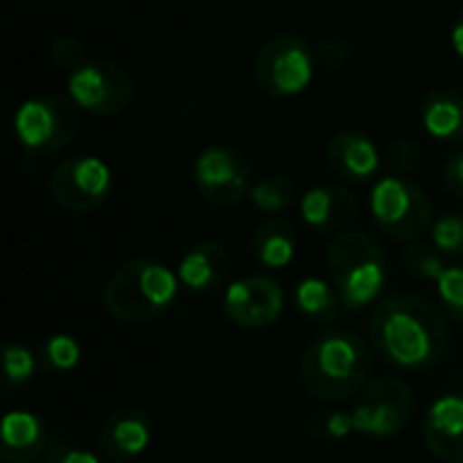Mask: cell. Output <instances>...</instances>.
<instances>
[{
    "label": "cell",
    "mask_w": 463,
    "mask_h": 463,
    "mask_svg": "<svg viewBox=\"0 0 463 463\" xmlns=\"http://www.w3.org/2000/svg\"><path fill=\"white\" fill-rule=\"evenodd\" d=\"M369 336L383 361L407 372L434 369L450 347V328L442 309L412 293H396L380 301Z\"/></svg>",
    "instance_id": "cell-1"
},
{
    "label": "cell",
    "mask_w": 463,
    "mask_h": 463,
    "mask_svg": "<svg viewBox=\"0 0 463 463\" xmlns=\"http://www.w3.org/2000/svg\"><path fill=\"white\" fill-rule=\"evenodd\" d=\"M372 355L361 336L350 331H328L317 336L301 358V385L317 402H345L369 385Z\"/></svg>",
    "instance_id": "cell-2"
},
{
    "label": "cell",
    "mask_w": 463,
    "mask_h": 463,
    "mask_svg": "<svg viewBox=\"0 0 463 463\" xmlns=\"http://www.w3.org/2000/svg\"><path fill=\"white\" fill-rule=\"evenodd\" d=\"M179 277L160 260L133 258L125 260L103 285V309L109 317L138 326L171 309L179 296Z\"/></svg>",
    "instance_id": "cell-3"
},
{
    "label": "cell",
    "mask_w": 463,
    "mask_h": 463,
    "mask_svg": "<svg viewBox=\"0 0 463 463\" xmlns=\"http://www.w3.org/2000/svg\"><path fill=\"white\" fill-rule=\"evenodd\" d=\"M326 271L347 309L358 312L380 298L388 285V266L380 244L361 231L339 233L326 250Z\"/></svg>",
    "instance_id": "cell-4"
},
{
    "label": "cell",
    "mask_w": 463,
    "mask_h": 463,
    "mask_svg": "<svg viewBox=\"0 0 463 463\" xmlns=\"http://www.w3.org/2000/svg\"><path fill=\"white\" fill-rule=\"evenodd\" d=\"M79 106L71 95L43 92L24 100L14 117V133L24 152L35 157L65 149L79 133Z\"/></svg>",
    "instance_id": "cell-5"
},
{
    "label": "cell",
    "mask_w": 463,
    "mask_h": 463,
    "mask_svg": "<svg viewBox=\"0 0 463 463\" xmlns=\"http://www.w3.org/2000/svg\"><path fill=\"white\" fill-rule=\"evenodd\" d=\"M372 220L374 225L396 241H412L423 236L434 222L431 198L420 184L407 176H385L372 190Z\"/></svg>",
    "instance_id": "cell-6"
},
{
    "label": "cell",
    "mask_w": 463,
    "mask_h": 463,
    "mask_svg": "<svg viewBox=\"0 0 463 463\" xmlns=\"http://www.w3.org/2000/svg\"><path fill=\"white\" fill-rule=\"evenodd\" d=\"M315 52L307 38L282 33L269 38L252 62L255 84L271 98H293L312 84Z\"/></svg>",
    "instance_id": "cell-7"
},
{
    "label": "cell",
    "mask_w": 463,
    "mask_h": 463,
    "mask_svg": "<svg viewBox=\"0 0 463 463\" xmlns=\"http://www.w3.org/2000/svg\"><path fill=\"white\" fill-rule=\"evenodd\" d=\"M193 182L203 201L217 209H233L252 193V168L239 146L212 144L193 163Z\"/></svg>",
    "instance_id": "cell-8"
},
{
    "label": "cell",
    "mask_w": 463,
    "mask_h": 463,
    "mask_svg": "<svg viewBox=\"0 0 463 463\" xmlns=\"http://www.w3.org/2000/svg\"><path fill=\"white\" fill-rule=\"evenodd\" d=\"M412 407V391L402 377H377L358 393L350 415L361 437L388 439L410 423Z\"/></svg>",
    "instance_id": "cell-9"
},
{
    "label": "cell",
    "mask_w": 463,
    "mask_h": 463,
    "mask_svg": "<svg viewBox=\"0 0 463 463\" xmlns=\"http://www.w3.org/2000/svg\"><path fill=\"white\" fill-rule=\"evenodd\" d=\"M71 100L100 117L122 114L133 100V79L114 60H87L68 79Z\"/></svg>",
    "instance_id": "cell-10"
},
{
    "label": "cell",
    "mask_w": 463,
    "mask_h": 463,
    "mask_svg": "<svg viewBox=\"0 0 463 463\" xmlns=\"http://www.w3.org/2000/svg\"><path fill=\"white\" fill-rule=\"evenodd\" d=\"M111 171L100 157L76 155L62 160L49 176V193L65 212H95L111 198Z\"/></svg>",
    "instance_id": "cell-11"
},
{
    "label": "cell",
    "mask_w": 463,
    "mask_h": 463,
    "mask_svg": "<svg viewBox=\"0 0 463 463\" xmlns=\"http://www.w3.org/2000/svg\"><path fill=\"white\" fill-rule=\"evenodd\" d=\"M225 317L239 328H266L279 320L285 293L271 277H244L225 290Z\"/></svg>",
    "instance_id": "cell-12"
},
{
    "label": "cell",
    "mask_w": 463,
    "mask_h": 463,
    "mask_svg": "<svg viewBox=\"0 0 463 463\" xmlns=\"http://www.w3.org/2000/svg\"><path fill=\"white\" fill-rule=\"evenodd\" d=\"M149 442H152V420L138 407L114 410L98 431L100 456L111 463L136 461L138 456H144Z\"/></svg>",
    "instance_id": "cell-13"
},
{
    "label": "cell",
    "mask_w": 463,
    "mask_h": 463,
    "mask_svg": "<svg viewBox=\"0 0 463 463\" xmlns=\"http://www.w3.org/2000/svg\"><path fill=\"white\" fill-rule=\"evenodd\" d=\"M423 442L442 463H463V393H445L429 407Z\"/></svg>",
    "instance_id": "cell-14"
},
{
    "label": "cell",
    "mask_w": 463,
    "mask_h": 463,
    "mask_svg": "<svg viewBox=\"0 0 463 463\" xmlns=\"http://www.w3.org/2000/svg\"><path fill=\"white\" fill-rule=\"evenodd\" d=\"M326 163L339 179L364 184L380 171L383 157L377 144L361 130H339L326 146Z\"/></svg>",
    "instance_id": "cell-15"
},
{
    "label": "cell",
    "mask_w": 463,
    "mask_h": 463,
    "mask_svg": "<svg viewBox=\"0 0 463 463\" xmlns=\"http://www.w3.org/2000/svg\"><path fill=\"white\" fill-rule=\"evenodd\" d=\"M228 271H231V258L225 244L214 239H201L182 255L176 277L182 288H187L190 293L209 296L217 288H222Z\"/></svg>",
    "instance_id": "cell-16"
},
{
    "label": "cell",
    "mask_w": 463,
    "mask_h": 463,
    "mask_svg": "<svg viewBox=\"0 0 463 463\" xmlns=\"http://www.w3.org/2000/svg\"><path fill=\"white\" fill-rule=\"evenodd\" d=\"M52 448L43 418L27 410H14L3 418L0 429V458L3 463H33Z\"/></svg>",
    "instance_id": "cell-17"
},
{
    "label": "cell",
    "mask_w": 463,
    "mask_h": 463,
    "mask_svg": "<svg viewBox=\"0 0 463 463\" xmlns=\"http://www.w3.org/2000/svg\"><path fill=\"white\" fill-rule=\"evenodd\" d=\"M301 217L315 231H347L353 220L358 217V201L355 195L342 184H315L301 198Z\"/></svg>",
    "instance_id": "cell-18"
},
{
    "label": "cell",
    "mask_w": 463,
    "mask_h": 463,
    "mask_svg": "<svg viewBox=\"0 0 463 463\" xmlns=\"http://www.w3.org/2000/svg\"><path fill=\"white\" fill-rule=\"evenodd\" d=\"M423 128L429 136L445 144H463V95L456 90H434L426 95L423 109Z\"/></svg>",
    "instance_id": "cell-19"
},
{
    "label": "cell",
    "mask_w": 463,
    "mask_h": 463,
    "mask_svg": "<svg viewBox=\"0 0 463 463\" xmlns=\"http://www.w3.org/2000/svg\"><path fill=\"white\" fill-rule=\"evenodd\" d=\"M298 236L285 220H266L252 233V255L266 269H288L296 258Z\"/></svg>",
    "instance_id": "cell-20"
},
{
    "label": "cell",
    "mask_w": 463,
    "mask_h": 463,
    "mask_svg": "<svg viewBox=\"0 0 463 463\" xmlns=\"http://www.w3.org/2000/svg\"><path fill=\"white\" fill-rule=\"evenodd\" d=\"M296 309L309 323L328 326V323H336L347 307H345L339 290L334 288V282H326L320 277H307L296 288Z\"/></svg>",
    "instance_id": "cell-21"
},
{
    "label": "cell",
    "mask_w": 463,
    "mask_h": 463,
    "mask_svg": "<svg viewBox=\"0 0 463 463\" xmlns=\"http://www.w3.org/2000/svg\"><path fill=\"white\" fill-rule=\"evenodd\" d=\"M250 201H252V206L258 212L279 214V212H288L296 203V187H293V182L288 176L269 174V176H263V179H258L252 184Z\"/></svg>",
    "instance_id": "cell-22"
},
{
    "label": "cell",
    "mask_w": 463,
    "mask_h": 463,
    "mask_svg": "<svg viewBox=\"0 0 463 463\" xmlns=\"http://www.w3.org/2000/svg\"><path fill=\"white\" fill-rule=\"evenodd\" d=\"M81 361V347L73 336L68 334H54L41 345L38 353V364L46 374L57 377V374H68L79 366Z\"/></svg>",
    "instance_id": "cell-23"
},
{
    "label": "cell",
    "mask_w": 463,
    "mask_h": 463,
    "mask_svg": "<svg viewBox=\"0 0 463 463\" xmlns=\"http://www.w3.org/2000/svg\"><path fill=\"white\" fill-rule=\"evenodd\" d=\"M38 355L24 345H3V393H14L16 388L27 385L38 369Z\"/></svg>",
    "instance_id": "cell-24"
},
{
    "label": "cell",
    "mask_w": 463,
    "mask_h": 463,
    "mask_svg": "<svg viewBox=\"0 0 463 463\" xmlns=\"http://www.w3.org/2000/svg\"><path fill=\"white\" fill-rule=\"evenodd\" d=\"M404 266L412 277L418 279H442V274L448 271V263H445V252L431 241H415L412 247H407L404 252Z\"/></svg>",
    "instance_id": "cell-25"
},
{
    "label": "cell",
    "mask_w": 463,
    "mask_h": 463,
    "mask_svg": "<svg viewBox=\"0 0 463 463\" xmlns=\"http://www.w3.org/2000/svg\"><path fill=\"white\" fill-rule=\"evenodd\" d=\"M437 288H439L442 309L450 315V320H456L463 328V263L448 266V271L442 274Z\"/></svg>",
    "instance_id": "cell-26"
},
{
    "label": "cell",
    "mask_w": 463,
    "mask_h": 463,
    "mask_svg": "<svg viewBox=\"0 0 463 463\" xmlns=\"http://www.w3.org/2000/svg\"><path fill=\"white\" fill-rule=\"evenodd\" d=\"M434 244L445 252V255H463V214H445L434 222L431 231Z\"/></svg>",
    "instance_id": "cell-27"
},
{
    "label": "cell",
    "mask_w": 463,
    "mask_h": 463,
    "mask_svg": "<svg viewBox=\"0 0 463 463\" xmlns=\"http://www.w3.org/2000/svg\"><path fill=\"white\" fill-rule=\"evenodd\" d=\"M49 54L60 68H73L76 71L79 65L87 62V52L73 35H57L52 41V46H49Z\"/></svg>",
    "instance_id": "cell-28"
},
{
    "label": "cell",
    "mask_w": 463,
    "mask_h": 463,
    "mask_svg": "<svg viewBox=\"0 0 463 463\" xmlns=\"http://www.w3.org/2000/svg\"><path fill=\"white\" fill-rule=\"evenodd\" d=\"M315 426H320V429H323V431H317L315 437H317V439H331V442L345 439L350 431H355V426H353V415H347V412H328V415H317V418H315Z\"/></svg>",
    "instance_id": "cell-29"
},
{
    "label": "cell",
    "mask_w": 463,
    "mask_h": 463,
    "mask_svg": "<svg viewBox=\"0 0 463 463\" xmlns=\"http://www.w3.org/2000/svg\"><path fill=\"white\" fill-rule=\"evenodd\" d=\"M388 163L396 171V176H404L407 171H412L418 165V146H415V141H410V138L391 141V146H388Z\"/></svg>",
    "instance_id": "cell-30"
},
{
    "label": "cell",
    "mask_w": 463,
    "mask_h": 463,
    "mask_svg": "<svg viewBox=\"0 0 463 463\" xmlns=\"http://www.w3.org/2000/svg\"><path fill=\"white\" fill-rule=\"evenodd\" d=\"M43 458L46 463H100L98 456H92L90 450L79 448L76 442H65V439L52 442V448Z\"/></svg>",
    "instance_id": "cell-31"
},
{
    "label": "cell",
    "mask_w": 463,
    "mask_h": 463,
    "mask_svg": "<svg viewBox=\"0 0 463 463\" xmlns=\"http://www.w3.org/2000/svg\"><path fill=\"white\" fill-rule=\"evenodd\" d=\"M442 176H445V187H448V193H450L453 198L463 201V152H456V155H450V157H448Z\"/></svg>",
    "instance_id": "cell-32"
},
{
    "label": "cell",
    "mask_w": 463,
    "mask_h": 463,
    "mask_svg": "<svg viewBox=\"0 0 463 463\" xmlns=\"http://www.w3.org/2000/svg\"><path fill=\"white\" fill-rule=\"evenodd\" d=\"M320 54H323V62L339 65V62L347 60V46H345V41H339V38H326V41L320 43Z\"/></svg>",
    "instance_id": "cell-33"
},
{
    "label": "cell",
    "mask_w": 463,
    "mask_h": 463,
    "mask_svg": "<svg viewBox=\"0 0 463 463\" xmlns=\"http://www.w3.org/2000/svg\"><path fill=\"white\" fill-rule=\"evenodd\" d=\"M450 41H453V49H456V54L463 60V11L456 16V22H453V30H450Z\"/></svg>",
    "instance_id": "cell-34"
}]
</instances>
